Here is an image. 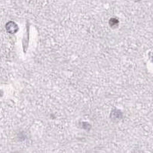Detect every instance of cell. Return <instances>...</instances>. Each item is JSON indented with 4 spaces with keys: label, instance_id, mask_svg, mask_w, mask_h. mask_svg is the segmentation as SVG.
<instances>
[{
    "label": "cell",
    "instance_id": "1",
    "mask_svg": "<svg viewBox=\"0 0 153 153\" xmlns=\"http://www.w3.org/2000/svg\"><path fill=\"white\" fill-rule=\"evenodd\" d=\"M6 30L9 32V33H16L18 31L19 27L16 23H15L13 22H9L6 24Z\"/></svg>",
    "mask_w": 153,
    "mask_h": 153
}]
</instances>
